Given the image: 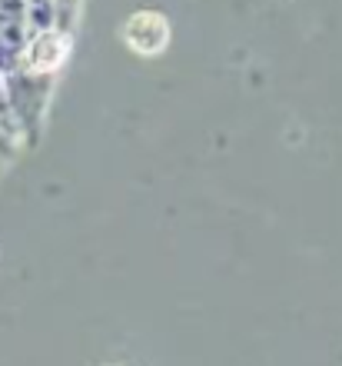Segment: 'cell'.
<instances>
[{"label": "cell", "mask_w": 342, "mask_h": 366, "mask_svg": "<svg viewBox=\"0 0 342 366\" xmlns=\"http://www.w3.org/2000/svg\"><path fill=\"white\" fill-rule=\"evenodd\" d=\"M64 57H67V40L54 34V30L37 34L24 50V64H27L30 74H50L54 67H60Z\"/></svg>", "instance_id": "2"}, {"label": "cell", "mask_w": 342, "mask_h": 366, "mask_svg": "<svg viewBox=\"0 0 342 366\" xmlns=\"http://www.w3.org/2000/svg\"><path fill=\"white\" fill-rule=\"evenodd\" d=\"M124 40L134 54L153 57V54H160V50L170 44V24H166V17L156 14V10H140V14H134V17L126 20Z\"/></svg>", "instance_id": "1"}]
</instances>
